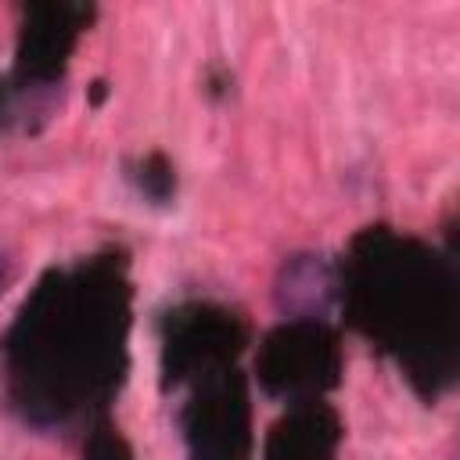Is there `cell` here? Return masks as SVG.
<instances>
[{
  "label": "cell",
  "mask_w": 460,
  "mask_h": 460,
  "mask_svg": "<svg viewBox=\"0 0 460 460\" xmlns=\"http://www.w3.org/2000/svg\"><path fill=\"white\" fill-rule=\"evenodd\" d=\"M262 381L270 392H316L334 381L338 374V349L323 323L295 316L288 327H280L262 352Z\"/></svg>",
  "instance_id": "cell-2"
},
{
  "label": "cell",
  "mask_w": 460,
  "mask_h": 460,
  "mask_svg": "<svg viewBox=\"0 0 460 460\" xmlns=\"http://www.w3.org/2000/svg\"><path fill=\"white\" fill-rule=\"evenodd\" d=\"M93 288L86 291V284H65L58 280L54 288H47L40 295V302L47 305L43 313L25 305V359L32 356V363H40L47 374H61L58 385V406H72L68 399H75L79 392H93L97 385L108 381L111 367H115V352H119V331H115V316L119 305L108 309L104 316H86V305L93 302Z\"/></svg>",
  "instance_id": "cell-1"
},
{
  "label": "cell",
  "mask_w": 460,
  "mask_h": 460,
  "mask_svg": "<svg viewBox=\"0 0 460 460\" xmlns=\"http://www.w3.org/2000/svg\"><path fill=\"white\" fill-rule=\"evenodd\" d=\"M338 446V420L323 406H298L277 424L266 460H331Z\"/></svg>",
  "instance_id": "cell-3"
},
{
  "label": "cell",
  "mask_w": 460,
  "mask_h": 460,
  "mask_svg": "<svg viewBox=\"0 0 460 460\" xmlns=\"http://www.w3.org/2000/svg\"><path fill=\"white\" fill-rule=\"evenodd\" d=\"M11 280H14V266H11V259L0 252V295L7 291V284H11Z\"/></svg>",
  "instance_id": "cell-4"
}]
</instances>
